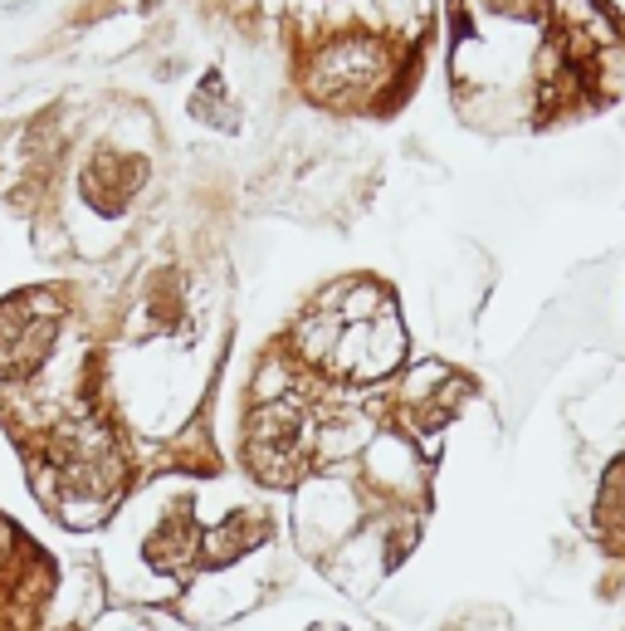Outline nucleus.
Returning a JSON list of instances; mask_svg holds the SVG:
<instances>
[{"label": "nucleus", "instance_id": "obj_1", "mask_svg": "<svg viewBox=\"0 0 625 631\" xmlns=\"http://www.w3.org/2000/svg\"><path fill=\"white\" fill-rule=\"evenodd\" d=\"M201 548H206L201 544V528L186 510H172L147 534V563H152L157 573H186L191 563L201 558Z\"/></svg>", "mask_w": 625, "mask_h": 631}, {"label": "nucleus", "instance_id": "obj_2", "mask_svg": "<svg viewBox=\"0 0 625 631\" xmlns=\"http://www.w3.org/2000/svg\"><path fill=\"white\" fill-rule=\"evenodd\" d=\"M265 534H269V520L265 514H230L220 528L211 534V544L201 548L211 563H230V558H240V554H249L255 544H265Z\"/></svg>", "mask_w": 625, "mask_h": 631}, {"label": "nucleus", "instance_id": "obj_3", "mask_svg": "<svg viewBox=\"0 0 625 631\" xmlns=\"http://www.w3.org/2000/svg\"><path fill=\"white\" fill-rule=\"evenodd\" d=\"M596 524L611 528V534H625V456L606 470V480H601V494H596Z\"/></svg>", "mask_w": 625, "mask_h": 631}]
</instances>
